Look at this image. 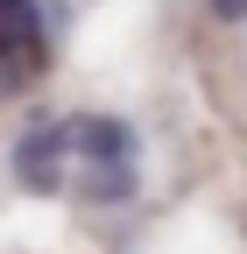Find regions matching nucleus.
Instances as JSON below:
<instances>
[{
  "label": "nucleus",
  "instance_id": "obj_1",
  "mask_svg": "<svg viewBox=\"0 0 247 254\" xmlns=\"http://www.w3.org/2000/svg\"><path fill=\"white\" fill-rule=\"evenodd\" d=\"M71 134H78V184H85V198H127L134 190V141H127V127L120 120H71Z\"/></svg>",
  "mask_w": 247,
  "mask_h": 254
},
{
  "label": "nucleus",
  "instance_id": "obj_2",
  "mask_svg": "<svg viewBox=\"0 0 247 254\" xmlns=\"http://www.w3.org/2000/svg\"><path fill=\"white\" fill-rule=\"evenodd\" d=\"M50 43H43V14L36 0H0V99H14L43 78Z\"/></svg>",
  "mask_w": 247,
  "mask_h": 254
},
{
  "label": "nucleus",
  "instance_id": "obj_3",
  "mask_svg": "<svg viewBox=\"0 0 247 254\" xmlns=\"http://www.w3.org/2000/svg\"><path fill=\"white\" fill-rule=\"evenodd\" d=\"M71 170H78V134H71V120L28 127V134L14 141V177H21V190H64Z\"/></svg>",
  "mask_w": 247,
  "mask_h": 254
}]
</instances>
